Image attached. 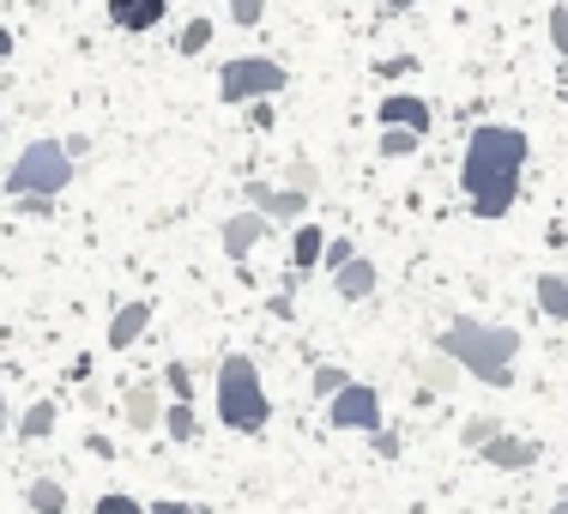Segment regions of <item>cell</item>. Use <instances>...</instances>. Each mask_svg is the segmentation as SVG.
Here are the masks:
<instances>
[{"label": "cell", "mask_w": 568, "mask_h": 514, "mask_svg": "<svg viewBox=\"0 0 568 514\" xmlns=\"http://www.w3.org/2000/svg\"><path fill=\"white\" fill-rule=\"evenodd\" d=\"M219 424L236 430V436H254V430L273 424V400H266L261 387V370H254V357H224L219 363Z\"/></svg>", "instance_id": "3957f363"}, {"label": "cell", "mask_w": 568, "mask_h": 514, "mask_svg": "<svg viewBox=\"0 0 568 514\" xmlns=\"http://www.w3.org/2000/svg\"><path fill=\"white\" fill-rule=\"evenodd\" d=\"M98 514H145V503H140V496L110 491V496H98Z\"/></svg>", "instance_id": "83f0119b"}, {"label": "cell", "mask_w": 568, "mask_h": 514, "mask_svg": "<svg viewBox=\"0 0 568 514\" xmlns=\"http://www.w3.org/2000/svg\"><path fill=\"white\" fill-rule=\"evenodd\" d=\"M145 514H200V508H187V503H175V496H164V503H145Z\"/></svg>", "instance_id": "1f68e13d"}, {"label": "cell", "mask_w": 568, "mask_h": 514, "mask_svg": "<svg viewBox=\"0 0 568 514\" xmlns=\"http://www.w3.org/2000/svg\"><path fill=\"white\" fill-rule=\"evenodd\" d=\"M206 43H212V19H187L182 37H175V49H182V56H200Z\"/></svg>", "instance_id": "603a6c76"}, {"label": "cell", "mask_w": 568, "mask_h": 514, "mask_svg": "<svg viewBox=\"0 0 568 514\" xmlns=\"http://www.w3.org/2000/svg\"><path fill=\"white\" fill-rule=\"evenodd\" d=\"M345 261H357V249H351V236H327V249H321V266H327V273H339Z\"/></svg>", "instance_id": "cb8c5ba5"}, {"label": "cell", "mask_w": 568, "mask_h": 514, "mask_svg": "<svg viewBox=\"0 0 568 514\" xmlns=\"http://www.w3.org/2000/svg\"><path fill=\"white\" fill-rule=\"evenodd\" d=\"M164 430H170V442H194V436H200V417H194V405H187V400L164 405Z\"/></svg>", "instance_id": "ac0fdd59"}, {"label": "cell", "mask_w": 568, "mask_h": 514, "mask_svg": "<svg viewBox=\"0 0 568 514\" xmlns=\"http://www.w3.org/2000/svg\"><path fill=\"white\" fill-rule=\"evenodd\" d=\"M532 158L526 128L508 121H478L466 140V164H459V194L478 219H508L514 200H520V170Z\"/></svg>", "instance_id": "6da1fadb"}, {"label": "cell", "mask_w": 568, "mask_h": 514, "mask_svg": "<svg viewBox=\"0 0 568 514\" xmlns=\"http://www.w3.org/2000/svg\"><path fill=\"white\" fill-rule=\"evenodd\" d=\"M490 436H503V424H496V417H466V424H459V442H466L471 454H478Z\"/></svg>", "instance_id": "7402d4cb"}, {"label": "cell", "mask_w": 568, "mask_h": 514, "mask_svg": "<svg viewBox=\"0 0 568 514\" xmlns=\"http://www.w3.org/2000/svg\"><path fill=\"white\" fill-rule=\"evenodd\" d=\"M550 49L568 56V7H550Z\"/></svg>", "instance_id": "f1b7e54d"}, {"label": "cell", "mask_w": 568, "mask_h": 514, "mask_svg": "<svg viewBox=\"0 0 568 514\" xmlns=\"http://www.w3.org/2000/svg\"><path fill=\"white\" fill-rule=\"evenodd\" d=\"M121 412H128L133 430H164V400H158L152 382H133L128 400H121Z\"/></svg>", "instance_id": "4fadbf2b"}, {"label": "cell", "mask_w": 568, "mask_h": 514, "mask_svg": "<svg viewBox=\"0 0 568 514\" xmlns=\"http://www.w3.org/2000/svg\"><path fill=\"white\" fill-rule=\"evenodd\" d=\"M0 133H7V121H0Z\"/></svg>", "instance_id": "8d00e7d4"}, {"label": "cell", "mask_w": 568, "mask_h": 514, "mask_svg": "<svg viewBox=\"0 0 568 514\" xmlns=\"http://www.w3.org/2000/svg\"><path fill=\"white\" fill-rule=\"evenodd\" d=\"M230 19H236L242 31H254V24L266 19V0H230Z\"/></svg>", "instance_id": "484cf974"}, {"label": "cell", "mask_w": 568, "mask_h": 514, "mask_svg": "<svg viewBox=\"0 0 568 514\" xmlns=\"http://www.w3.org/2000/svg\"><path fill=\"white\" fill-rule=\"evenodd\" d=\"M417 145H424V133H412V128H382V158H412Z\"/></svg>", "instance_id": "44dd1931"}, {"label": "cell", "mask_w": 568, "mask_h": 514, "mask_svg": "<svg viewBox=\"0 0 568 514\" xmlns=\"http://www.w3.org/2000/svg\"><path fill=\"white\" fill-rule=\"evenodd\" d=\"M417 7V0H382V12H387V19H399V12H412Z\"/></svg>", "instance_id": "d6a6232c"}, {"label": "cell", "mask_w": 568, "mask_h": 514, "mask_svg": "<svg viewBox=\"0 0 568 514\" xmlns=\"http://www.w3.org/2000/svg\"><path fill=\"white\" fill-rule=\"evenodd\" d=\"M459 375H466V370H459L454 357H429V363H424V387H429V394H448Z\"/></svg>", "instance_id": "ffe728a7"}, {"label": "cell", "mask_w": 568, "mask_h": 514, "mask_svg": "<svg viewBox=\"0 0 568 514\" xmlns=\"http://www.w3.org/2000/svg\"><path fill=\"white\" fill-rule=\"evenodd\" d=\"M538 309H545L550 321H568V279H562V273H545V279H538Z\"/></svg>", "instance_id": "e0dca14e"}, {"label": "cell", "mask_w": 568, "mask_h": 514, "mask_svg": "<svg viewBox=\"0 0 568 514\" xmlns=\"http://www.w3.org/2000/svg\"><path fill=\"white\" fill-rule=\"evenodd\" d=\"M12 430H19V442H43L49 430H55V400H37V405H31V412H24Z\"/></svg>", "instance_id": "2e32d148"}, {"label": "cell", "mask_w": 568, "mask_h": 514, "mask_svg": "<svg viewBox=\"0 0 568 514\" xmlns=\"http://www.w3.org/2000/svg\"><path fill=\"white\" fill-rule=\"evenodd\" d=\"M170 12V0H110V24L115 31H158Z\"/></svg>", "instance_id": "9c48e42d"}, {"label": "cell", "mask_w": 568, "mask_h": 514, "mask_svg": "<svg viewBox=\"0 0 568 514\" xmlns=\"http://www.w3.org/2000/svg\"><path fill=\"white\" fill-rule=\"evenodd\" d=\"M164 387H170L175 400H187V394H194V375H187V363H175V357L164 363Z\"/></svg>", "instance_id": "d4e9b609"}, {"label": "cell", "mask_w": 568, "mask_h": 514, "mask_svg": "<svg viewBox=\"0 0 568 514\" xmlns=\"http://www.w3.org/2000/svg\"><path fill=\"white\" fill-rule=\"evenodd\" d=\"M375 285H382V273H375L369 254H357V261H345L339 273H333V291H339L345 303H363V296H369Z\"/></svg>", "instance_id": "5bb4252c"}, {"label": "cell", "mask_w": 568, "mask_h": 514, "mask_svg": "<svg viewBox=\"0 0 568 514\" xmlns=\"http://www.w3.org/2000/svg\"><path fill=\"white\" fill-rule=\"evenodd\" d=\"M248 121H254V128H273V98H254L248 103Z\"/></svg>", "instance_id": "4dcf8cb0"}, {"label": "cell", "mask_w": 568, "mask_h": 514, "mask_svg": "<svg viewBox=\"0 0 568 514\" xmlns=\"http://www.w3.org/2000/svg\"><path fill=\"white\" fill-rule=\"evenodd\" d=\"M345 382H351V375H345V370H333V363H321V370H315V394H321V400H333Z\"/></svg>", "instance_id": "4316f807"}, {"label": "cell", "mask_w": 568, "mask_h": 514, "mask_svg": "<svg viewBox=\"0 0 568 514\" xmlns=\"http://www.w3.org/2000/svg\"><path fill=\"white\" fill-rule=\"evenodd\" d=\"M248 194V206L254 212H266L273 224H303V212H308V194H296V188H273V182H248L242 188Z\"/></svg>", "instance_id": "52a82bcc"}, {"label": "cell", "mask_w": 568, "mask_h": 514, "mask_svg": "<svg viewBox=\"0 0 568 514\" xmlns=\"http://www.w3.org/2000/svg\"><path fill=\"white\" fill-rule=\"evenodd\" d=\"M436 351H442V357H454L466 375H478L484 387H514V357H520V333L459 315V321H448V327H442Z\"/></svg>", "instance_id": "7a4b0ae2"}, {"label": "cell", "mask_w": 568, "mask_h": 514, "mask_svg": "<svg viewBox=\"0 0 568 514\" xmlns=\"http://www.w3.org/2000/svg\"><path fill=\"white\" fill-rule=\"evenodd\" d=\"M145 327H152V303H145V296H140V303H121L115 315H110V345H115V351L140 345Z\"/></svg>", "instance_id": "7c38bea8"}, {"label": "cell", "mask_w": 568, "mask_h": 514, "mask_svg": "<svg viewBox=\"0 0 568 514\" xmlns=\"http://www.w3.org/2000/svg\"><path fill=\"white\" fill-rule=\"evenodd\" d=\"M327 424L333 430H369V436H382V400H375V387L345 382L339 394L327 400Z\"/></svg>", "instance_id": "8992f818"}, {"label": "cell", "mask_w": 568, "mask_h": 514, "mask_svg": "<svg viewBox=\"0 0 568 514\" xmlns=\"http://www.w3.org/2000/svg\"><path fill=\"white\" fill-rule=\"evenodd\" d=\"M31 514H67V484L37 478V484H31Z\"/></svg>", "instance_id": "d6986e66"}, {"label": "cell", "mask_w": 568, "mask_h": 514, "mask_svg": "<svg viewBox=\"0 0 568 514\" xmlns=\"http://www.w3.org/2000/svg\"><path fill=\"white\" fill-rule=\"evenodd\" d=\"M321 249H327V230H315V224H296V236H291V261L303 266H321Z\"/></svg>", "instance_id": "9a60e30c"}, {"label": "cell", "mask_w": 568, "mask_h": 514, "mask_svg": "<svg viewBox=\"0 0 568 514\" xmlns=\"http://www.w3.org/2000/svg\"><path fill=\"white\" fill-rule=\"evenodd\" d=\"M273 236V219L266 212H236V219H224V254L230 261H242V254H254V242H266Z\"/></svg>", "instance_id": "ba28073f"}, {"label": "cell", "mask_w": 568, "mask_h": 514, "mask_svg": "<svg viewBox=\"0 0 568 514\" xmlns=\"http://www.w3.org/2000/svg\"><path fill=\"white\" fill-rule=\"evenodd\" d=\"M73 182V152L61 140H31L19 152V164L7 170V194H61Z\"/></svg>", "instance_id": "277c9868"}, {"label": "cell", "mask_w": 568, "mask_h": 514, "mask_svg": "<svg viewBox=\"0 0 568 514\" xmlns=\"http://www.w3.org/2000/svg\"><path fill=\"white\" fill-rule=\"evenodd\" d=\"M478 454L490 460L496 472H526V466L538 460V442H526V436H490Z\"/></svg>", "instance_id": "8fae6325"}, {"label": "cell", "mask_w": 568, "mask_h": 514, "mask_svg": "<svg viewBox=\"0 0 568 514\" xmlns=\"http://www.w3.org/2000/svg\"><path fill=\"white\" fill-rule=\"evenodd\" d=\"M0 436H7V394H0Z\"/></svg>", "instance_id": "e575fe53"}, {"label": "cell", "mask_w": 568, "mask_h": 514, "mask_svg": "<svg viewBox=\"0 0 568 514\" xmlns=\"http://www.w3.org/2000/svg\"><path fill=\"white\" fill-rule=\"evenodd\" d=\"M315 182H321L315 164H291V188H296V194H315Z\"/></svg>", "instance_id": "f546056e"}, {"label": "cell", "mask_w": 568, "mask_h": 514, "mask_svg": "<svg viewBox=\"0 0 568 514\" xmlns=\"http://www.w3.org/2000/svg\"><path fill=\"white\" fill-rule=\"evenodd\" d=\"M7 56H12V31L0 24V61H7Z\"/></svg>", "instance_id": "836d02e7"}, {"label": "cell", "mask_w": 568, "mask_h": 514, "mask_svg": "<svg viewBox=\"0 0 568 514\" xmlns=\"http://www.w3.org/2000/svg\"><path fill=\"white\" fill-rule=\"evenodd\" d=\"M382 128H412V133H424L429 140V128H436V115H429V103L424 98H382Z\"/></svg>", "instance_id": "30bf717a"}, {"label": "cell", "mask_w": 568, "mask_h": 514, "mask_svg": "<svg viewBox=\"0 0 568 514\" xmlns=\"http://www.w3.org/2000/svg\"><path fill=\"white\" fill-rule=\"evenodd\" d=\"M550 514H568V496H562V503H557V508H550Z\"/></svg>", "instance_id": "d590c367"}, {"label": "cell", "mask_w": 568, "mask_h": 514, "mask_svg": "<svg viewBox=\"0 0 568 514\" xmlns=\"http://www.w3.org/2000/svg\"><path fill=\"white\" fill-rule=\"evenodd\" d=\"M284 85H291V73H284L278 61L266 56H236L219 67V91L224 103H254V98H284Z\"/></svg>", "instance_id": "5b68a950"}]
</instances>
